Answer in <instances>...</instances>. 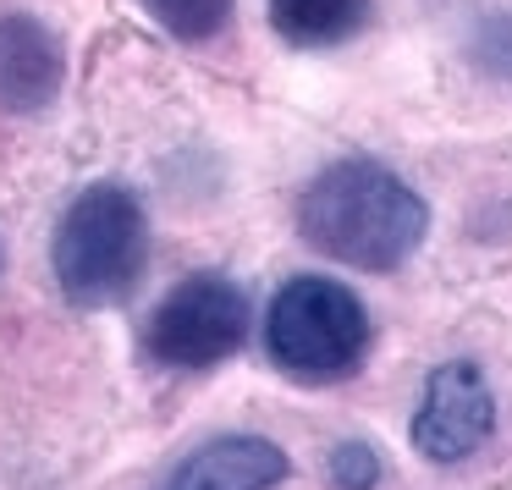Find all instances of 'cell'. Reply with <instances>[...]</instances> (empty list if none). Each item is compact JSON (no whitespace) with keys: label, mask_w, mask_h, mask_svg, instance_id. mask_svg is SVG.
Wrapping results in <instances>:
<instances>
[{"label":"cell","mask_w":512,"mask_h":490,"mask_svg":"<svg viewBox=\"0 0 512 490\" xmlns=\"http://www.w3.org/2000/svg\"><path fill=\"white\" fill-rule=\"evenodd\" d=\"M144 6L171 39H188V45L210 39L215 28L232 17V0H144Z\"/></svg>","instance_id":"cell-9"},{"label":"cell","mask_w":512,"mask_h":490,"mask_svg":"<svg viewBox=\"0 0 512 490\" xmlns=\"http://www.w3.org/2000/svg\"><path fill=\"white\" fill-rule=\"evenodd\" d=\"M61 94V45L23 12L0 17V111L34 116Z\"/></svg>","instance_id":"cell-6"},{"label":"cell","mask_w":512,"mask_h":490,"mask_svg":"<svg viewBox=\"0 0 512 490\" xmlns=\"http://www.w3.org/2000/svg\"><path fill=\"white\" fill-rule=\"evenodd\" d=\"M369 314L331 276H292L265 309V353L298 386H336L364 364Z\"/></svg>","instance_id":"cell-3"},{"label":"cell","mask_w":512,"mask_h":490,"mask_svg":"<svg viewBox=\"0 0 512 490\" xmlns=\"http://www.w3.org/2000/svg\"><path fill=\"white\" fill-rule=\"evenodd\" d=\"M490 430H496V397H490L479 364L457 358L424 380L419 413H413V446L430 463H463L468 452L490 441Z\"/></svg>","instance_id":"cell-5"},{"label":"cell","mask_w":512,"mask_h":490,"mask_svg":"<svg viewBox=\"0 0 512 490\" xmlns=\"http://www.w3.org/2000/svg\"><path fill=\"white\" fill-rule=\"evenodd\" d=\"M331 479L342 490H369L380 479V463H375V446H364V441H347V446H336V457H331Z\"/></svg>","instance_id":"cell-10"},{"label":"cell","mask_w":512,"mask_h":490,"mask_svg":"<svg viewBox=\"0 0 512 490\" xmlns=\"http://www.w3.org/2000/svg\"><path fill=\"white\" fill-rule=\"evenodd\" d=\"M364 12H369V0H270L276 34L298 50L342 45V39L364 23Z\"/></svg>","instance_id":"cell-8"},{"label":"cell","mask_w":512,"mask_h":490,"mask_svg":"<svg viewBox=\"0 0 512 490\" xmlns=\"http://www.w3.org/2000/svg\"><path fill=\"white\" fill-rule=\"evenodd\" d=\"M287 479V452L265 435H221L204 441L160 490H270Z\"/></svg>","instance_id":"cell-7"},{"label":"cell","mask_w":512,"mask_h":490,"mask_svg":"<svg viewBox=\"0 0 512 490\" xmlns=\"http://www.w3.org/2000/svg\"><path fill=\"white\" fill-rule=\"evenodd\" d=\"M248 336V292L221 270L177 281L144 325V353L160 369H215Z\"/></svg>","instance_id":"cell-4"},{"label":"cell","mask_w":512,"mask_h":490,"mask_svg":"<svg viewBox=\"0 0 512 490\" xmlns=\"http://www.w3.org/2000/svg\"><path fill=\"white\" fill-rule=\"evenodd\" d=\"M50 265L72 309H116L133 298L149 265V221L133 188L94 182L67 204L50 243Z\"/></svg>","instance_id":"cell-2"},{"label":"cell","mask_w":512,"mask_h":490,"mask_svg":"<svg viewBox=\"0 0 512 490\" xmlns=\"http://www.w3.org/2000/svg\"><path fill=\"white\" fill-rule=\"evenodd\" d=\"M298 232L309 248L353 270H397L430 232L424 199L380 160L347 155L325 166L298 199Z\"/></svg>","instance_id":"cell-1"}]
</instances>
